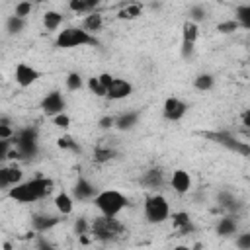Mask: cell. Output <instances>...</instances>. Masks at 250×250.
<instances>
[{"instance_id": "1", "label": "cell", "mask_w": 250, "mask_h": 250, "mask_svg": "<svg viewBox=\"0 0 250 250\" xmlns=\"http://www.w3.org/2000/svg\"><path fill=\"white\" fill-rule=\"evenodd\" d=\"M53 188H55V182L51 178L39 176V178L12 186L8 189V197L18 203H33V201H39V199H45L47 195H51Z\"/></svg>"}, {"instance_id": "2", "label": "cell", "mask_w": 250, "mask_h": 250, "mask_svg": "<svg viewBox=\"0 0 250 250\" xmlns=\"http://www.w3.org/2000/svg\"><path fill=\"white\" fill-rule=\"evenodd\" d=\"M94 205L96 209L105 215V217H117L125 207H127V197L117 191V189H104V191H98L94 197Z\"/></svg>"}, {"instance_id": "3", "label": "cell", "mask_w": 250, "mask_h": 250, "mask_svg": "<svg viewBox=\"0 0 250 250\" xmlns=\"http://www.w3.org/2000/svg\"><path fill=\"white\" fill-rule=\"evenodd\" d=\"M86 45H100V41L94 37V33L86 31L84 27H64L55 39V47L59 49H76Z\"/></svg>"}, {"instance_id": "4", "label": "cell", "mask_w": 250, "mask_h": 250, "mask_svg": "<svg viewBox=\"0 0 250 250\" xmlns=\"http://www.w3.org/2000/svg\"><path fill=\"white\" fill-rule=\"evenodd\" d=\"M90 232H92V236H94L96 240L109 242V240L119 238V236L125 232V227H123L115 217L100 215V217H96V219L90 223Z\"/></svg>"}, {"instance_id": "5", "label": "cell", "mask_w": 250, "mask_h": 250, "mask_svg": "<svg viewBox=\"0 0 250 250\" xmlns=\"http://www.w3.org/2000/svg\"><path fill=\"white\" fill-rule=\"evenodd\" d=\"M170 217V205L168 199L160 193H152L145 199V219L150 225H160Z\"/></svg>"}, {"instance_id": "6", "label": "cell", "mask_w": 250, "mask_h": 250, "mask_svg": "<svg viewBox=\"0 0 250 250\" xmlns=\"http://www.w3.org/2000/svg\"><path fill=\"white\" fill-rule=\"evenodd\" d=\"M14 145L20 150L21 158H33L39 150V135L35 127H23L14 133Z\"/></svg>"}, {"instance_id": "7", "label": "cell", "mask_w": 250, "mask_h": 250, "mask_svg": "<svg viewBox=\"0 0 250 250\" xmlns=\"http://www.w3.org/2000/svg\"><path fill=\"white\" fill-rule=\"evenodd\" d=\"M209 139H213L215 143H219L221 146L232 150V152H238L240 156H248L250 154V146L246 141H238L234 135L227 133V131H221V133H207Z\"/></svg>"}, {"instance_id": "8", "label": "cell", "mask_w": 250, "mask_h": 250, "mask_svg": "<svg viewBox=\"0 0 250 250\" xmlns=\"http://www.w3.org/2000/svg\"><path fill=\"white\" fill-rule=\"evenodd\" d=\"M188 109H189V105H188L184 100H180V98H176V96H170V98L164 100L162 115H164V119H168V121H180V119L188 113Z\"/></svg>"}, {"instance_id": "9", "label": "cell", "mask_w": 250, "mask_h": 250, "mask_svg": "<svg viewBox=\"0 0 250 250\" xmlns=\"http://www.w3.org/2000/svg\"><path fill=\"white\" fill-rule=\"evenodd\" d=\"M64 109H66V102H64L62 92H59V90H51L41 100V111L45 115H49V117H53V115H57V113H61Z\"/></svg>"}, {"instance_id": "10", "label": "cell", "mask_w": 250, "mask_h": 250, "mask_svg": "<svg viewBox=\"0 0 250 250\" xmlns=\"http://www.w3.org/2000/svg\"><path fill=\"white\" fill-rule=\"evenodd\" d=\"M14 78H16V82L21 88H29L31 84H35L41 78V72L35 66L27 64V62H18L16 64V70H14Z\"/></svg>"}, {"instance_id": "11", "label": "cell", "mask_w": 250, "mask_h": 250, "mask_svg": "<svg viewBox=\"0 0 250 250\" xmlns=\"http://www.w3.org/2000/svg\"><path fill=\"white\" fill-rule=\"evenodd\" d=\"M131 94H133V84H131L129 80H125V78H115V76H113V80H111L109 86L105 88V98H107V100H113V102L125 100V98H129Z\"/></svg>"}, {"instance_id": "12", "label": "cell", "mask_w": 250, "mask_h": 250, "mask_svg": "<svg viewBox=\"0 0 250 250\" xmlns=\"http://www.w3.org/2000/svg\"><path fill=\"white\" fill-rule=\"evenodd\" d=\"M191 176H189V172H186V170H174L172 172V178H170V186H172V189L176 191V193H180V195H184V193H188L189 189H191Z\"/></svg>"}, {"instance_id": "13", "label": "cell", "mask_w": 250, "mask_h": 250, "mask_svg": "<svg viewBox=\"0 0 250 250\" xmlns=\"http://www.w3.org/2000/svg\"><path fill=\"white\" fill-rule=\"evenodd\" d=\"M96 193H98L96 188H94L84 176H80V178L74 182V188H72V197H74V199H78V201H88V199H92Z\"/></svg>"}, {"instance_id": "14", "label": "cell", "mask_w": 250, "mask_h": 250, "mask_svg": "<svg viewBox=\"0 0 250 250\" xmlns=\"http://www.w3.org/2000/svg\"><path fill=\"white\" fill-rule=\"evenodd\" d=\"M61 223V217L59 215H47V213H39L31 219V225L37 232H47L49 229H53L55 225Z\"/></svg>"}, {"instance_id": "15", "label": "cell", "mask_w": 250, "mask_h": 250, "mask_svg": "<svg viewBox=\"0 0 250 250\" xmlns=\"http://www.w3.org/2000/svg\"><path fill=\"white\" fill-rule=\"evenodd\" d=\"M172 227L178 234H188V232H193V225H191V217L186 213V211H178V213H172Z\"/></svg>"}, {"instance_id": "16", "label": "cell", "mask_w": 250, "mask_h": 250, "mask_svg": "<svg viewBox=\"0 0 250 250\" xmlns=\"http://www.w3.org/2000/svg\"><path fill=\"white\" fill-rule=\"evenodd\" d=\"M139 117H141V111H125V113H119L115 117L113 127L119 129V131H131L139 123Z\"/></svg>"}, {"instance_id": "17", "label": "cell", "mask_w": 250, "mask_h": 250, "mask_svg": "<svg viewBox=\"0 0 250 250\" xmlns=\"http://www.w3.org/2000/svg\"><path fill=\"white\" fill-rule=\"evenodd\" d=\"M236 230H238V221H236V215L234 213L225 215L223 219H219V223H217V234L230 236V234H236Z\"/></svg>"}, {"instance_id": "18", "label": "cell", "mask_w": 250, "mask_h": 250, "mask_svg": "<svg viewBox=\"0 0 250 250\" xmlns=\"http://www.w3.org/2000/svg\"><path fill=\"white\" fill-rule=\"evenodd\" d=\"M162 182H164V174H162V170H160V168H150V170H146V172H145V176L141 178V184H143V186H146V188H150V189L160 188V186H162Z\"/></svg>"}, {"instance_id": "19", "label": "cell", "mask_w": 250, "mask_h": 250, "mask_svg": "<svg viewBox=\"0 0 250 250\" xmlns=\"http://www.w3.org/2000/svg\"><path fill=\"white\" fill-rule=\"evenodd\" d=\"M55 207H57L59 215H70L74 211V197L68 195L66 191H61L55 197Z\"/></svg>"}, {"instance_id": "20", "label": "cell", "mask_w": 250, "mask_h": 250, "mask_svg": "<svg viewBox=\"0 0 250 250\" xmlns=\"http://www.w3.org/2000/svg\"><path fill=\"white\" fill-rule=\"evenodd\" d=\"M100 0H68V8L74 14H90L96 12Z\"/></svg>"}, {"instance_id": "21", "label": "cell", "mask_w": 250, "mask_h": 250, "mask_svg": "<svg viewBox=\"0 0 250 250\" xmlns=\"http://www.w3.org/2000/svg\"><path fill=\"white\" fill-rule=\"evenodd\" d=\"M102 25H104V16H102L100 12H90V14H86L82 27H84L86 31H90V33H96V31L102 29Z\"/></svg>"}, {"instance_id": "22", "label": "cell", "mask_w": 250, "mask_h": 250, "mask_svg": "<svg viewBox=\"0 0 250 250\" xmlns=\"http://www.w3.org/2000/svg\"><path fill=\"white\" fill-rule=\"evenodd\" d=\"M61 23H62V14H61V12H57V10H47V12L43 14V25H45L47 31L59 29Z\"/></svg>"}, {"instance_id": "23", "label": "cell", "mask_w": 250, "mask_h": 250, "mask_svg": "<svg viewBox=\"0 0 250 250\" xmlns=\"http://www.w3.org/2000/svg\"><path fill=\"white\" fill-rule=\"evenodd\" d=\"M23 29H25V18H20L16 14L8 16V20H6V31L10 35H20Z\"/></svg>"}, {"instance_id": "24", "label": "cell", "mask_w": 250, "mask_h": 250, "mask_svg": "<svg viewBox=\"0 0 250 250\" xmlns=\"http://www.w3.org/2000/svg\"><path fill=\"white\" fill-rule=\"evenodd\" d=\"M213 86H215V76L209 74V72H201V74H197V76L193 78V88L199 90V92H207V90H211Z\"/></svg>"}, {"instance_id": "25", "label": "cell", "mask_w": 250, "mask_h": 250, "mask_svg": "<svg viewBox=\"0 0 250 250\" xmlns=\"http://www.w3.org/2000/svg\"><path fill=\"white\" fill-rule=\"evenodd\" d=\"M197 37H199V27H197V23L191 21V20H186L184 25H182V41H191V43H195Z\"/></svg>"}, {"instance_id": "26", "label": "cell", "mask_w": 250, "mask_h": 250, "mask_svg": "<svg viewBox=\"0 0 250 250\" xmlns=\"http://www.w3.org/2000/svg\"><path fill=\"white\" fill-rule=\"evenodd\" d=\"M143 14V6L139 2H129L127 6H123L119 10V18L121 20H137Z\"/></svg>"}, {"instance_id": "27", "label": "cell", "mask_w": 250, "mask_h": 250, "mask_svg": "<svg viewBox=\"0 0 250 250\" xmlns=\"http://www.w3.org/2000/svg\"><path fill=\"white\" fill-rule=\"evenodd\" d=\"M234 21L242 27V29H250V6L248 4H240L234 12Z\"/></svg>"}, {"instance_id": "28", "label": "cell", "mask_w": 250, "mask_h": 250, "mask_svg": "<svg viewBox=\"0 0 250 250\" xmlns=\"http://www.w3.org/2000/svg\"><path fill=\"white\" fill-rule=\"evenodd\" d=\"M115 158V150L109 146H96L94 148V162L96 164H105Z\"/></svg>"}, {"instance_id": "29", "label": "cell", "mask_w": 250, "mask_h": 250, "mask_svg": "<svg viewBox=\"0 0 250 250\" xmlns=\"http://www.w3.org/2000/svg\"><path fill=\"white\" fill-rule=\"evenodd\" d=\"M57 146L59 148H62V150H70V152H80V146H78V143L70 137V135H61L59 139H57Z\"/></svg>"}, {"instance_id": "30", "label": "cell", "mask_w": 250, "mask_h": 250, "mask_svg": "<svg viewBox=\"0 0 250 250\" xmlns=\"http://www.w3.org/2000/svg\"><path fill=\"white\" fill-rule=\"evenodd\" d=\"M219 201H221V205H223L225 209H229L230 213H234V211H238V209H240V203H238V199H236L234 195L227 193V191H223V193L219 195Z\"/></svg>"}, {"instance_id": "31", "label": "cell", "mask_w": 250, "mask_h": 250, "mask_svg": "<svg viewBox=\"0 0 250 250\" xmlns=\"http://www.w3.org/2000/svg\"><path fill=\"white\" fill-rule=\"evenodd\" d=\"M64 82H66V90L68 92H76V90H80L84 86V80H82V76L78 72H68Z\"/></svg>"}, {"instance_id": "32", "label": "cell", "mask_w": 250, "mask_h": 250, "mask_svg": "<svg viewBox=\"0 0 250 250\" xmlns=\"http://www.w3.org/2000/svg\"><path fill=\"white\" fill-rule=\"evenodd\" d=\"M205 18H207V10H205L201 4H195V6H191V8L188 10V20H191V21H195V23L203 21Z\"/></svg>"}, {"instance_id": "33", "label": "cell", "mask_w": 250, "mask_h": 250, "mask_svg": "<svg viewBox=\"0 0 250 250\" xmlns=\"http://www.w3.org/2000/svg\"><path fill=\"white\" fill-rule=\"evenodd\" d=\"M31 8H33V2H31V0H20V2L16 4L14 14L20 16V18H25V16L31 14Z\"/></svg>"}, {"instance_id": "34", "label": "cell", "mask_w": 250, "mask_h": 250, "mask_svg": "<svg viewBox=\"0 0 250 250\" xmlns=\"http://www.w3.org/2000/svg\"><path fill=\"white\" fill-rule=\"evenodd\" d=\"M238 27H240V25H238L234 20H227V21H221V23H217V31H219V33H223V35L234 33Z\"/></svg>"}, {"instance_id": "35", "label": "cell", "mask_w": 250, "mask_h": 250, "mask_svg": "<svg viewBox=\"0 0 250 250\" xmlns=\"http://www.w3.org/2000/svg\"><path fill=\"white\" fill-rule=\"evenodd\" d=\"M88 88H90V92L94 94V96H100V98H105V88L100 84V80H98V76H92V78H88Z\"/></svg>"}, {"instance_id": "36", "label": "cell", "mask_w": 250, "mask_h": 250, "mask_svg": "<svg viewBox=\"0 0 250 250\" xmlns=\"http://www.w3.org/2000/svg\"><path fill=\"white\" fill-rule=\"evenodd\" d=\"M51 119H53V125H55V127H59V129H62V131H66V129L70 127V117H68L64 111H61V113L53 115Z\"/></svg>"}, {"instance_id": "37", "label": "cell", "mask_w": 250, "mask_h": 250, "mask_svg": "<svg viewBox=\"0 0 250 250\" xmlns=\"http://www.w3.org/2000/svg\"><path fill=\"white\" fill-rule=\"evenodd\" d=\"M74 232H76L78 236H84V234L90 232V223H88L86 217H78V219L74 221Z\"/></svg>"}, {"instance_id": "38", "label": "cell", "mask_w": 250, "mask_h": 250, "mask_svg": "<svg viewBox=\"0 0 250 250\" xmlns=\"http://www.w3.org/2000/svg\"><path fill=\"white\" fill-rule=\"evenodd\" d=\"M10 166H0V189H10Z\"/></svg>"}, {"instance_id": "39", "label": "cell", "mask_w": 250, "mask_h": 250, "mask_svg": "<svg viewBox=\"0 0 250 250\" xmlns=\"http://www.w3.org/2000/svg\"><path fill=\"white\" fill-rule=\"evenodd\" d=\"M195 51V43L191 41H182V47H180V53H182V59H189Z\"/></svg>"}, {"instance_id": "40", "label": "cell", "mask_w": 250, "mask_h": 250, "mask_svg": "<svg viewBox=\"0 0 250 250\" xmlns=\"http://www.w3.org/2000/svg\"><path fill=\"white\" fill-rule=\"evenodd\" d=\"M234 244H236L240 250H248V248H250V234H248V232L238 234L236 240H234Z\"/></svg>"}, {"instance_id": "41", "label": "cell", "mask_w": 250, "mask_h": 250, "mask_svg": "<svg viewBox=\"0 0 250 250\" xmlns=\"http://www.w3.org/2000/svg\"><path fill=\"white\" fill-rule=\"evenodd\" d=\"M14 133H16V131H14L8 123H0V139H10V141H12Z\"/></svg>"}, {"instance_id": "42", "label": "cell", "mask_w": 250, "mask_h": 250, "mask_svg": "<svg viewBox=\"0 0 250 250\" xmlns=\"http://www.w3.org/2000/svg\"><path fill=\"white\" fill-rule=\"evenodd\" d=\"M113 123H115V117H113V115H104V117L98 121V125H100L102 129H111Z\"/></svg>"}, {"instance_id": "43", "label": "cell", "mask_w": 250, "mask_h": 250, "mask_svg": "<svg viewBox=\"0 0 250 250\" xmlns=\"http://www.w3.org/2000/svg\"><path fill=\"white\" fill-rule=\"evenodd\" d=\"M10 146H12V141H10V139H0V160H4V158H6V154H8Z\"/></svg>"}, {"instance_id": "44", "label": "cell", "mask_w": 250, "mask_h": 250, "mask_svg": "<svg viewBox=\"0 0 250 250\" xmlns=\"http://www.w3.org/2000/svg\"><path fill=\"white\" fill-rule=\"evenodd\" d=\"M98 80H100V84H102L104 88H107V86H109V82L113 80V76H111L109 72H102V74L98 76Z\"/></svg>"}, {"instance_id": "45", "label": "cell", "mask_w": 250, "mask_h": 250, "mask_svg": "<svg viewBox=\"0 0 250 250\" xmlns=\"http://www.w3.org/2000/svg\"><path fill=\"white\" fill-rule=\"evenodd\" d=\"M33 4H43V2H47V0H31Z\"/></svg>"}]
</instances>
